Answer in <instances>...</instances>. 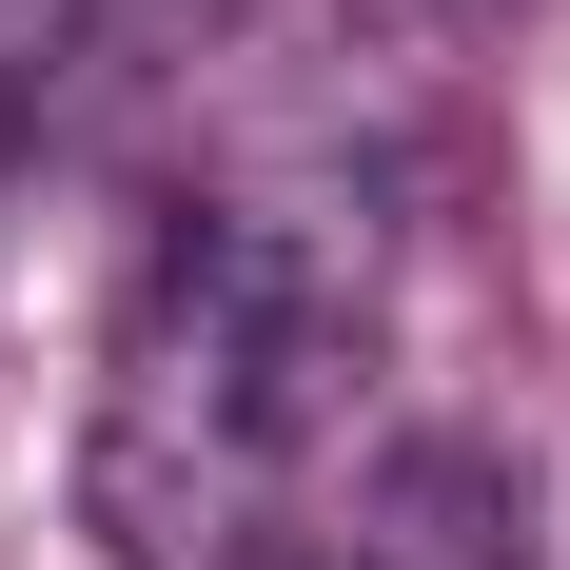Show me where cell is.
Instances as JSON below:
<instances>
[{"label":"cell","mask_w":570,"mask_h":570,"mask_svg":"<svg viewBox=\"0 0 570 570\" xmlns=\"http://www.w3.org/2000/svg\"><path fill=\"white\" fill-rule=\"evenodd\" d=\"M354 354L374 295L295 197H177L118 276L99 453H79L118 570H276L354 453Z\"/></svg>","instance_id":"6da1fadb"},{"label":"cell","mask_w":570,"mask_h":570,"mask_svg":"<svg viewBox=\"0 0 570 570\" xmlns=\"http://www.w3.org/2000/svg\"><path fill=\"white\" fill-rule=\"evenodd\" d=\"M276 570H531V472L492 433H354Z\"/></svg>","instance_id":"7a4b0ae2"}]
</instances>
